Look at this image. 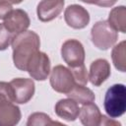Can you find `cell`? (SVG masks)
<instances>
[{
    "instance_id": "6da1fadb",
    "label": "cell",
    "mask_w": 126,
    "mask_h": 126,
    "mask_svg": "<svg viewBox=\"0 0 126 126\" xmlns=\"http://www.w3.org/2000/svg\"><path fill=\"white\" fill-rule=\"evenodd\" d=\"M13 62L17 69L27 71V64L31 56L39 50L40 38L33 31H26L17 34L12 40Z\"/></svg>"
},
{
    "instance_id": "7a4b0ae2",
    "label": "cell",
    "mask_w": 126,
    "mask_h": 126,
    "mask_svg": "<svg viewBox=\"0 0 126 126\" xmlns=\"http://www.w3.org/2000/svg\"><path fill=\"white\" fill-rule=\"evenodd\" d=\"M103 106L109 118H118L126 110V87L123 84H115L105 93Z\"/></svg>"
},
{
    "instance_id": "3957f363",
    "label": "cell",
    "mask_w": 126,
    "mask_h": 126,
    "mask_svg": "<svg viewBox=\"0 0 126 126\" xmlns=\"http://www.w3.org/2000/svg\"><path fill=\"white\" fill-rule=\"evenodd\" d=\"M91 37L92 42L96 48L107 50L115 45L118 39V33L107 21H98L91 30Z\"/></svg>"
},
{
    "instance_id": "277c9868",
    "label": "cell",
    "mask_w": 126,
    "mask_h": 126,
    "mask_svg": "<svg viewBox=\"0 0 126 126\" xmlns=\"http://www.w3.org/2000/svg\"><path fill=\"white\" fill-rule=\"evenodd\" d=\"M50 72V86L55 92L66 94L76 85L72 72L69 68L63 65H56Z\"/></svg>"
},
{
    "instance_id": "5b68a950",
    "label": "cell",
    "mask_w": 126,
    "mask_h": 126,
    "mask_svg": "<svg viewBox=\"0 0 126 126\" xmlns=\"http://www.w3.org/2000/svg\"><path fill=\"white\" fill-rule=\"evenodd\" d=\"M27 72L32 79L36 81H45L50 73V59L42 51L34 52L28 61Z\"/></svg>"
},
{
    "instance_id": "8992f818",
    "label": "cell",
    "mask_w": 126,
    "mask_h": 126,
    "mask_svg": "<svg viewBox=\"0 0 126 126\" xmlns=\"http://www.w3.org/2000/svg\"><path fill=\"white\" fill-rule=\"evenodd\" d=\"M61 56L70 68L85 64L86 53L84 45L78 39H67L61 46Z\"/></svg>"
},
{
    "instance_id": "52a82bcc",
    "label": "cell",
    "mask_w": 126,
    "mask_h": 126,
    "mask_svg": "<svg viewBox=\"0 0 126 126\" xmlns=\"http://www.w3.org/2000/svg\"><path fill=\"white\" fill-rule=\"evenodd\" d=\"M14 102L19 104H25L29 102L35 92V86L32 79L29 78H15L10 82Z\"/></svg>"
},
{
    "instance_id": "ba28073f",
    "label": "cell",
    "mask_w": 126,
    "mask_h": 126,
    "mask_svg": "<svg viewBox=\"0 0 126 126\" xmlns=\"http://www.w3.org/2000/svg\"><path fill=\"white\" fill-rule=\"evenodd\" d=\"M64 20L70 28L82 30L89 25L91 18L86 8L78 4H72L65 9Z\"/></svg>"
},
{
    "instance_id": "9c48e42d",
    "label": "cell",
    "mask_w": 126,
    "mask_h": 126,
    "mask_svg": "<svg viewBox=\"0 0 126 126\" xmlns=\"http://www.w3.org/2000/svg\"><path fill=\"white\" fill-rule=\"evenodd\" d=\"M3 24L6 29L16 36L17 34L24 32L29 29L31 20L26 11L22 9H15L12 10L10 14L4 19Z\"/></svg>"
},
{
    "instance_id": "30bf717a",
    "label": "cell",
    "mask_w": 126,
    "mask_h": 126,
    "mask_svg": "<svg viewBox=\"0 0 126 126\" xmlns=\"http://www.w3.org/2000/svg\"><path fill=\"white\" fill-rule=\"evenodd\" d=\"M65 0H41L36 7L37 18L46 23L56 19L63 11Z\"/></svg>"
},
{
    "instance_id": "8fae6325",
    "label": "cell",
    "mask_w": 126,
    "mask_h": 126,
    "mask_svg": "<svg viewBox=\"0 0 126 126\" xmlns=\"http://www.w3.org/2000/svg\"><path fill=\"white\" fill-rule=\"evenodd\" d=\"M111 74L110 64L106 59L98 58L92 62L89 72V80L94 87H99L104 83Z\"/></svg>"
},
{
    "instance_id": "7c38bea8",
    "label": "cell",
    "mask_w": 126,
    "mask_h": 126,
    "mask_svg": "<svg viewBox=\"0 0 126 126\" xmlns=\"http://www.w3.org/2000/svg\"><path fill=\"white\" fill-rule=\"evenodd\" d=\"M54 110L58 117L69 122L75 121L80 113L79 104L70 97L58 100L54 106Z\"/></svg>"
},
{
    "instance_id": "4fadbf2b",
    "label": "cell",
    "mask_w": 126,
    "mask_h": 126,
    "mask_svg": "<svg viewBox=\"0 0 126 126\" xmlns=\"http://www.w3.org/2000/svg\"><path fill=\"white\" fill-rule=\"evenodd\" d=\"M101 115L98 106L94 102H90L83 104L82 108H80L78 117L80 118L81 123L85 126H98L100 125Z\"/></svg>"
},
{
    "instance_id": "5bb4252c",
    "label": "cell",
    "mask_w": 126,
    "mask_h": 126,
    "mask_svg": "<svg viewBox=\"0 0 126 126\" xmlns=\"http://www.w3.org/2000/svg\"><path fill=\"white\" fill-rule=\"evenodd\" d=\"M22 117L21 109L13 102L0 104V126L17 125Z\"/></svg>"
},
{
    "instance_id": "9a60e30c",
    "label": "cell",
    "mask_w": 126,
    "mask_h": 126,
    "mask_svg": "<svg viewBox=\"0 0 126 126\" xmlns=\"http://www.w3.org/2000/svg\"><path fill=\"white\" fill-rule=\"evenodd\" d=\"M66 95L82 105L90 102H94L95 99V95L91 89H89L86 86L78 85V84H76L72 88V90L68 94H66Z\"/></svg>"
},
{
    "instance_id": "2e32d148",
    "label": "cell",
    "mask_w": 126,
    "mask_h": 126,
    "mask_svg": "<svg viewBox=\"0 0 126 126\" xmlns=\"http://www.w3.org/2000/svg\"><path fill=\"white\" fill-rule=\"evenodd\" d=\"M107 22L116 32L125 33L126 32V7L121 5L113 8L109 12Z\"/></svg>"
},
{
    "instance_id": "e0dca14e",
    "label": "cell",
    "mask_w": 126,
    "mask_h": 126,
    "mask_svg": "<svg viewBox=\"0 0 126 126\" xmlns=\"http://www.w3.org/2000/svg\"><path fill=\"white\" fill-rule=\"evenodd\" d=\"M125 44H126V41L122 40L118 44L113 45L114 47L112 48V51H111V58H112L114 67L120 72L126 71V55H125L126 46Z\"/></svg>"
},
{
    "instance_id": "ac0fdd59",
    "label": "cell",
    "mask_w": 126,
    "mask_h": 126,
    "mask_svg": "<svg viewBox=\"0 0 126 126\" xmlns=\"http://www.w3.org/2000/svg\"><path fill=\"white\" fill-rule=\"evenodd\" d=\"M52 124H60L59 122L52 121L50 116L43 112H34L32 113L27 121L28 126H45Z\"/></svg>"
},
{
    "instance_id": "d6986e66",
    "label": "cell",
    "mask_w": 126,
    "mask_h": 126,
    "mask_svg": "<svg viewBox=\"0 0 126 126\" xmlns=\"http://www.w3.org/2000/svg\"><path fill=\"white\" fill-rule=\"evenodd\" d=\"M69 69L72 72V75L74 77L76 84L87 86V84L89 82V77H88V72H87V68H86L85 64H82L77 67L69 68Z\"/></svg>"
},
{
    "instance_id": "ffe728a7",
    "label": "cell",
    "mask_w": 126,
    "mask_h": 126,
    "mask_svg": "<svg viewBox=\"0 0 126 126\" xmlns=\"http://www.w3.org/2000/svg\"><path fill=\"white\" fill-rule=\"evenodd\" d=\"M9 102H14L11 85L7 82H0V104Z\"/></svg>"
},
{
    "instance_id": "44dd1931",
    "label": "cell",
    "mask_w": 126,
    "mask_h": 126,
    "mask_svg": "<svg viewBox=\"0 0 126 126\" xmlns=\"http://www.w3.org/2000/svg\"><path fill=\"white\" fill-rule=\"evenodd\" d=\"M15 35L10 32L3 23H0V51L6 50L9 45H11Z\"/></svg>"
},
{
    "instance_id": "7402d4cb",
    "label": "cell",
    "mask_w": 126,
    "mask_h": 126,
    "mask_svg": "<svg viewBox=\"0 0 126 126\" xmlns=\"http://www.w3.org/2000/svg\"><path fill=\"white\" fill-rule=\"evenodd\" d=\"M13 10L12 4L6 0H0V20H4Z\"/></svg>"
},
{
    "instance_id": "603a6c76",
    "label": "cell",
    "mask_w": 126,
    "mask_h": 126,
    "mask_svg": "<svg viewBox=\"0 0 126 126\" xmlns=\"http://www.w3.org/2000/svg\"><path fill=\"white\" fill-rule=\"evenodd\" d=\"M100 125H118V126H120L121 124H120L118 121H115L113 118L109 119L107 116H105V115H101Z\"/></svg>"
},
{
    "instance_id": "cb8c5ba5",
    "label": "cell",
    "mask_w": 126,
    "mask_h": 126,
    "mask_svg": "<svg viewBox=\"0 0 126 126\" xmlns=\"http://www.w3.org/2000/svg\"><path fill=\"white\" fill-rule=\"evenodd\" d=\"M116 2H117V0H99V1L97 2L96 6L106 8V7H111V6H113Z\"/></svg>"
},
{
    "instance_id": "d4e9b609",
    "label": "cell",
    "mask_w": 126,
    "mask_h": 126,
    "mask_svg": "<svg viewBox=\"0 0 126 126\" xmlns=\"http://www.w3.org/2000/svg\"><path fill=\"white\" fill-rule=\"evenodd\" d=\"M80 1H82L84 3H87V4H94V5H96L99 0H80Z\"/></svg>"
},
{
    "instance_id": "484cf974",
    "label": "cell",
    "mask_w": 126,
    "mask_h": 126,
    "mask_svg": "<svg viewBox=\"0 0 126 126\" xmlns=\"http://www.w3.org/2000/svg\"><path fill=\"white\" fill-rule=\"evenodd\" d=\"M7 2H9V3H11V4H20V3H22L24 0H6Z\"/></svg>"
}]
</instances>
